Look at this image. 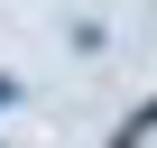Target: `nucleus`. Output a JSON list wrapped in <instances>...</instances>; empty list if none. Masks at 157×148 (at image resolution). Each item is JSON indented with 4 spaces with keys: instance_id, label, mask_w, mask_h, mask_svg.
Wrapping results in <instances>:
<instances>
[{
    "instance_id": "f257e3e1",
    "label": "nucleus",
    "mask_w": 157,
    "mask_h": 148,
    "mask_svg": "<svg viewBox=\"0 0 157 148\" xmlns=\"http://www.w3.org/2000/svg\"><path fill=\"white\" fill-rule=\"evenodd\" d=\"M10 93H19V84H0V102H10Z\"/></svg>"
}]
</instances>
